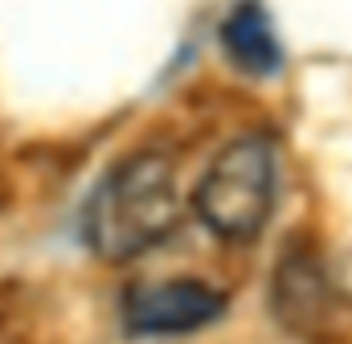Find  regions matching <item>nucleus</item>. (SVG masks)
I'll use <instances>...</instances> for the list:
<instances>
[{
  "instance_id": "f03ea898",
  "label": "nucleus",
  "mask_w": 352,
  "mask_h": 344,
  "mask_svg": "<svg viewBox=\"0 0 352 344\" xmlns=\"http://www.w3.org/2000/svg\"><path fill=\"white\" fill-rule=\"evenodd\" d=\"M192 205L201 222L226 242H250L263 234L274 209V148L266 136L226 144L205 169Z\"/></svg>"
},
{
  "instance_id": "39448f33",
  "label": "nucleus",
  "mask_w": 352,
  "mask_h": 344,
  "mask_svg": "<svg viewBox=\"0 0 352 344\" xmlns=\"http://www.w3.org/2000/svg\"><path fill=\"white\" fill-rule=\"evenodd\" d=\"M324 303H328V283H324L316 258L291 250L283 258L278 275H274V308H278L283 324L287 328H307L324 316Z\"/></svg>"
},
{
  "instance_id": "20e7f679",
  "label": "nucleus",
  "mask_w": 352,
  "mask_h": 344,
  "mask_svg": "<svg viewBox=\"0 0 352 344\" xmlns=\"http://www.w3.org/2000/svg\"><path fill=\"white\" fill-rule=\"evenodd\" d=\"M221 50L230 54V62L242 74H254V78H266V74H274L283 66V50H278L274 25H270L266 8L254 4V0H242L221 21Z\"/></svg>"
},
{
  "instance_id": "7ed1b4c3",
  "label": "nucleus",
  "mask_w": 352,
  "mask_h": 344,
  "mask_svg": "<svg viewBox=\"0 0 352 344\" xmlns=\"http://www.w3.org/2000/svg\"><path fill=\"white\" fill-rule=\"evenodd\" d=\"M226 316V291L205 279H160L131 287L123 299V324L135 336H184Z\"/></svg>"
},
{
  "instance_id": "f257e3e1",
  "label": "nucleus",
  "mask_w": 352,
  "mask_h": 344,
  "mask_svg": "<svg viewBox=\"0 0 352 344\" xmlns=\"http://www.w3.org/2000/svg\"><path fill=\"white\" fill-rule=\"evenodd\" d=\"M180 217L176 169L160 152H135L107 172L87 205V242L107 262H127L173 234Z\"/></svg>"
}]
</instances>
